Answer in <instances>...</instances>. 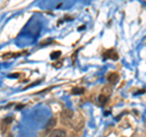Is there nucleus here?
Listing matches in <instances>:
<instances>
[{"instance_id": "1", "label": "nucleus", "mask_w": 146, "mask_h": 137, "mask_svg": "<svg viewBox=\"0 0 146 137\" xmlns=\"http://www.w3.org/2000/svg\"><path fill=\"white\" fill-rule=\"evenodd\" d=\"M73 120H74V114H73V112L71 111V109H68V108L63 109V111L61 112V123H62V125L71 127Z\"/></svg>"}, {"instance_id": "2", "label": "nucleus", "mask_w": 146, "mask_h": 137, "mask_svg": "<svg viewBox=\"0 0 146 137\" xmlns=\"http://www.w3.org/2000/svg\"><path fill=\"white\" fill-rule=\"evenodd\" d=\"M50 137H67V134H66V131L62 129H55V130H52L51 134H50Z\"/></svg>"}, {"instance_id": "3", "label": "nucleus", "mask_w": 146, "mask_h": 137, "mask_svg": "<svg viewBox=\"0 0 146 137\" xmlns=\"http://www.w3.org/2000/svg\"><path fill=\"white\" fill-rule=\"evenodd\" d=\"M10 123H12V118L11 117H7V118H5V119L1 120V134H4V132L7 130V126H9Z\"/></svg>"}, {"instance_id": "4", "label": "nucleus", "mask_w": 146, "mask_h": 137, "mask_svg": "<svg viewBox=\"0 0 146 137\" xmlns=\"http://www.w3.org/2000/svg\"><path fill=\"white\" fill-rule=\"evenodd\" d=\"M118 79H119V76H118L117 73H110V74L107 75V81L112 85H115L118 81Z\"/></svg>"}, {"instance_id": "5", "label": "nucleus", "mask_w": 146, "mask_h": 137, "mask_svg": "<svg viewBox=\"0 0 146 137\" xmlns=\"http://www.w3.org/2000/svg\"><path fill=\"white\" fill-rule=\"evenodd\" d=\"M104 57L105 58H113V60L116 61L118 58V55L115 52V50H113V49H110V50H107V52L104 53Z\"/></svg>"}, {"instance_id": "6", "label": "nucleus", "mask_w": 146, "mask_h": 137, "mask_svg": "<svg viewBox=\"0 0 146 137\" xmlns=\"http://www.w3.org/2000/svg\"><path fill=\"white\" fill-rule=\"evenodd\" d=\"M108 97L110 96L108 95H105V94H101L99 96V103L101 104V106H105L107 102H108Z\"/></svg>"}, {"instance_id": "7", "label": "nucleus", "mask_w": 146, "mask_h": 137, "mask_svg": "<svg viewBox=\"0 0 146 137\" xmlns=\"http://www.w3.org/2000/svg\"><path fill=\"white\" fill-rule=\"evenodd\" d=\"M60 56H61V51H54V52L50 53V58H51L52 61L57 60V58L60 57Z\"/></svg>"}, {"instance_id": "8", "label": "nucleus", "mask_w": 146, "mask_h": 137, "mask_svg": "<svg viewBox=\"0 0 146 137\" xmlns=\"http://www.w3.org/2000/svg\"><path fill=\"white\" fill-rule=\"evenodd\" d=\"M55 124H56V119H55V118H51V119L49 120V123L46 124V130H50L52 126H55Z\"/></svg>"}, {"instance_id": "9", "label": "nucleus", "mask_w": 146, "mask_h": 137, "mask_svg": "<svg viewBox=\"0 0 146 137\" xmlns=\"http://www.w3.org/2000/svg\"><path fill=\"white\" fill-rule=\"evenodd\" d=\"M84 92V89L83 88H74L72 90V94L73 95H80V94H83Z\"/></svg>"}, {"instance_id": "10", "label": "nucleus", "mask_w": 146, "mask_h": 137, "mask_svg": "<svg viewBox=\"0 0 146 137\" xmlns=\"http://www.w3.org/2000/svg\"><path fill=\"white\" fill-rule=\"evenodd\" d=\"M67 137H78V135L76 134V132H71V134H68Z\"/></svg>"}]
</instances>
